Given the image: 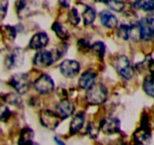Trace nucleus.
<instances>
[{
    "mask_svg": "<svg viewBox=\"0 0 154 145\" xmlns=\"http://www.w3.org/2000/svg\"><path fill=\"white\" fill-rule=\"evenodd\" d=\"M107 98V90L102 84H94L87 90L85 99L92 105H99L104 103Z\"/></svg>",
    "mask_w": 154,
    "mask_h": 145,
    "instance_id": "1",
    "label": "nucleus"
},
{
    "mask_svg": "<svg viewBox=\"0 0 154 145\" xmlns=\"http://www.w3.org/2000/svg\"><path fill=\"white\" fill-rule=\"evenodd\" d=\"M116 68L123 79L129 80L134 76V69L126 56L121 55L118 57L116 63Z\"/></svg>",
    "mask_w": 154,
    "mask_h": 145,
    "instance_id": "2",
    "label": "nucleus"
},
{
    "mask_svg": "<svg viewBox=\"0 0 154 145\" xmlns=\"http://www.w3.org/2000/svg\"><path fill=\"white\" fill-rule=\"evenodd\" d=\"M10 84L18 94H23L29 88V79L25 73H17L11 76Z\"/></svg>",
    "mask_w": 154,
    "mask_h": 145,
    "instance_id": "3",
    "label": "nucleus"
},
{
    "mask_svg": "<svg viewBox=\"0 0 154 145\" xmlns=\"http://www.w3.org/2000/svg\"><path fill=\"white\" fill-rule=\"evenodd\" d=\"M34 88L42 94H48L54 90V83L51 77L47 74H42L34 82Z\"/></svg>",
    "mask_w": 154,
    "mask_h": 145,
    "instance_id": "4",
    "label": "nucleus"
},
{
    "mask_svg": "<svg viewBox=\"0 0 154 145\" xmlns=\"http://www.w3.org/2000/svg\"><path fill=\"white\" fill-rule=\"evenodd\" d=\"M61 118L57 113L49 110H42L40 113V122L42 125L48 129H54L60 123Z\"/></svg>",
    "mask_w": 154,
    "mask_h": 145,
    "instance_id": "5",
    "label": "nucleus"
},
{
    "mask_svg": "<svg viewBox=\"0 0 154 145\" xmlns=\"http://www.w3.org/2000/svg\"><path fill=\"white\" fill-rule=\"evenodd\" d=\"M60 70L65 77L73 78L79 72L80 65L74 60H65L60 64Z\"/></svg>",
    "mask_w": 154,
    "mask_h": 145,
    "instance_id": "6",
    "label": "nucleus"
},
{
    "mask_svg": "<svg viewBox=\"0 0 154 145\" xmlns=\"http://www.w3.org/2000/svg\"><path fill=\"white\" fill-rule=\"evenodd\" d=\"M120 122L115 117H106L102 119L99 129L106 134H112L119 131Z\"/></svg>",
    "mask_w": 154,
    "mask_h": 145,
    "instance_id": "7",
    "label": "nucleus"
},
{
    "mask_svg": "<svg viewBox=\"0 0 154 145\" xmlns=\"http://www.w3.org/2000/svg\"><path fill=\"white\" fill-rule=\"evenodd\" d=\"M54 55L51 51H40L35 54L33 58V64L38 68H46L54 63Z\"/></svg>",
    "mask_w": 154,
    "mask_h": 145,
    "instance_id": "8",
    "label": "nucleus"
},
{
    "mask_svg": "<svg viewBox=\"0 0 154 145\" xmlns=\"http://www.w3.org/2000/svg\"><path fill=\"white\" fill-rule=\"evenodd\" d=\"M56 110L57 114L61 119H66L73 114L75 111V106L69 100L63 99L57 103Z\"/></svg>",
    "mask_w": 154,
    "mask_h": 145,
    "instance_id": "9",
    "label": "nucleus"
},
{
    "mask_svg": "<svg viewBox=\"0 0 154 145\" xmlns=\"http://www.w3.org/2000/svg\"><path fill=\"white\" fill-rule=\"evenodd\" d=\"M23 59H24L23 51L20 48H15L7 57L5 62L7 66L12 69L21 66L23 63Z\"/></svg>",
    "mask_w": 154,
    "mask_h": 145,
    "instance_id": "10",
    "label": "nucleus"
},
{
    "mask_svg": "<svg viewBox=\"0 0 154 145\" xmlns=\"http://www.w3.org/2000/svg\"><path fill=\"white\" fill-rule=\"evenodd\" d=\"M48 36L45 32H37L31 38L29 47L32 50L42 49L48 45Z\"/></svg>",
    "mask_w": 154,
    "mask_h": 145,
    "instance_id": "11",
    "label": "nucleus"
},
{
    "mask_svg": "<svg viewBox=\"0 0 154 145\" xmlns=\"http://www.w3.org/2000/svg\"><path fill=\"white\" fill-rule=\"evenodd\" d=\"M99 16H100V22L106 28L113 29L118 25L117 18L110 11H106V10L102 11L99 14Z\"/></svg>",
    "mask_w": 154,
    "mask_h": 145,
    "instance_id": "12",
    "label": "nucleus"
},
{
    "mask_svg": "<svg viewBox=\"0 0 154 145\" xmlns=\"http://www.w3.org/2000/svg\"><path fill=\"white\" fill-rule=\"evenodd\" d=\"M95 78L96 75L94 72H89V71L83 72L79 79V86L82 89H89L91 86L95 84Z\"/></svg>",
    "mask_w": 154,
    "mask_h": 145,
    "instance_id": "13",
    "label": "nucleus"
},
{
    "mask_svg": "<svg viewBox=\"0 0 154 145\" xmlns=\"http://www.w3.org/2000/svg\"><path fill=\"white\" fill-rule=\"evenodd\" d=\"M152 134H151V129H146V128L140 127L134 133V140L136 143H148L150 142Z\"/></svg>",
    "mask_w": 154,
    "mask_h": 145,
    "instance_id": "14",
    "label": "nucleus"
},
{
    "mask_svg": "<svg viewBox=\"0 0 154 145\" xmlns=\"http://www.w3.org/2000/svg\"><path fill=\"white\" fill-rule=\"evenodd\" d=\"M140 32V39L144 41H149L152 38V32L148 25L146 18H141L138 21Z\"/></svg>",
    "mask_w": 154,
    "mask_h": 145,
    "instance_id": "15",
    "label": "nucleus"
},
{
    "mask_svg": "<svg viewBox=\"0 0 154 145\" xmlns=\"http://www.w3.org/2000/svg\"><path fill=\"white\" fill-rule=\"evenodd\" d=\"M84 121H85V116L82 113H79L75 115L72 119L69 125V132L70 134H74L80 131L84 125Z\"/></svg>",
    "mask_w": 154,
    "mask_h": 145,
    "instance_id": "16",
    "label": "nucleus"
},
{
    "mask_svg": "<svg viewBox=\"0 0 154 145\" xmlns=\"http://www.w3.org/2000/svg\"><path fill=\"white\" fill-rule=\"evenodd\" d=\"M142 87L146 95L154 98V76L152 75L149 74L145 76Z\"/></svg>",
    "mask_w": 154,
    "mask_h": 145,
    "instance_id": "17",
    "label": "nucleus"
},
{
    "mask_svg": "<svg viewBox=\"0 0 154 145\" xmlns=\"http://www.w3.org/2000/svg\"><path fill=\"white\" fill-rule=\"evenodd\" d=\"M133 5L135 8L145 12L150 13L154 11V0H137Z\"/></svg>",
    "mask_w": 154,
    "mask_h": 145,
    "instance_id": "18",
    "label": "nucleus"
},
{
    "mask_svg": "<svg viewBox=\"0 0 154 145\" xmlns=\"http://www.w3.org/2000/svg\"><path fill=\"white\" fill-rule=\"evenodd\" d=\"M34 137V132L31 128H24L20 132L19 143H30Z\"/></svg>",
    "mask_w": 154,
    "mask_h": 145,
    "instance_id": "19",
    "label": "nucleus"
},
{
    "mask_svg": "<svg viewBox=\"0 0 154 145\" xmlns=\"http://www.w3.org/2000/svg\"><path fill=\"white\" fill-rule=\"evenodd\" d=\"M96 17L95 10L92 7L87 6L84 12L82 13L83 22L85 25H90L94 21Z\"/></svg>",
    "mask_w": 154,
    "mask_h": 145,
    "instance_id": "20",
    "label": "nucleus"
},
{
    "mask_svg": "<svg viewBox=\"0 0 154 145\" xmlns=\"http://www.w3.org/2000/svg\"><path fill=\"white\" fill-rule=\"evenodd\" d=\"M52 29L54 30V32H55L56 35H57V37L60 38V39H63V40H66L68 37H69V35H68V32L63 27L61 24L58 22H54L52 25Z\"/></svg>",
    "mask_w": 154,
    "mask_h": 145,
    "instance_id": "21",
    "label": "nucleus"
},
{
    "mask_svg": "<svg viewBox=\"0 0 154 145\" xmlns=\"http://www.w3.org/2000/svg\"><path fill=\"white\" fill-rule=\"evenodd\" d=\"M1 32L3 36H5L6 39H9V40H13L15 39L16 34H17L15 28L14 26H8V25L1 26Z\"/></svg>",
    "mask_w": 154,
    "mask_h": 145,
    "instance_id": "22",
    "label": "nucleus"
},
{
    "mask_svg": "<svg viewBox=\"0 0 154 145\" xmlns=\"http://www.w3.org/2000/svg\"><path fill=\"white\" fill-rule=\"evenodd\" d=\"M106 5L109 9L116 12H121L125 8V4L120 0H109Z\"/></svg>",
    "mask_w": 154,
    "mask_h": 145,
    "instance_id": "23",
    "label": "nucleus"
},
{
    "mask_svg": "<svg viewBox=\"0 0 154 145\" xmlns=\"http://www.w3.org/2000/svg\"><path fill=\"white\" fill-rule=\"evenodd\" d=\"M91 51L96 56L103 58L105 54V45L102 42H96L91 46Z\"/></svg>",
    "mask_w": 154,
    "mask_h": 145,
    "instance_id": "24",
    "label": "nucleus"
},
{
    "mask_svg": "<svg viewBox=\"0 0 154 145\" xmlns=\"http://www.w3.org/2000/svg\"><path fill=\"white\" fill-rule=\"evenodd\" d=\"M68 20L69 22L73 26H76L80 22V18H79V14H78V11L75 8H72L69 11V14H68Z\"/></svg>",
    "mask_w": 154,
    "mask_h": 145,
    "instance_id": "25",
    "label": "nucleus"
},
{
    "mask_svg": "<svg viewBox=\"0 0 154 145\" xmlns=\"http://www.w3.org/2000/svg\"><path fill=\"white\" fill-rule=\"evenodd\" d=\"M128 32H129V25L121 24L118 29L117 35L121 39L127 40L128 39H129Z\"/></svg>",
    "mask_w": 154,
    "mask_h": 145,
    "instance_id": "26",
    "label": "nucleus"
},
{
    "mask_svg": "<svg viewBox=\"0 0 154 145\" xmlns=\"http://www.w3.org/2000/svg\"><path fill=\"white\" fill-rule=\"evenodd\" d=\"M86 131L88 133V136L91 138H96L98 135L99 128L96 126L94 122H88L87 125Z\"/></svg>",
    "mask_w": 154,
    "mask_h": 145,
    "instance_id": "27",
    "label": "nucleus"
},
{
    "mask_svg": "<svg viewBox=\"0 0 154 145\" xmlns=\"http://www.w3.org/2000/svg\"><path fill=\"white\" fill-rule=\"evenodd\" d=\"M8 8V0H0V19H4Z\"/></svg>",
    "mask_w": 154,
    "mask_h": 145,
    "instance_id": "28",
    "label": "nucleus"
},
{
    "mask_svg": "<svg viewBox=\"0 0 154 145\" xmlns=\"http://www.w3.org/2000/svg\"><path fill=\"white\" fill-rule=\"evenodd\" d=\"M11 111L8 107H3L0 109V121L6 122L11 116Z\"/></svg>",
    "mask_w": 154,
    "mask_h": 145,
    "instance_id": "29",
    "label": "nucleus"
},
{
    "mask_svg": "<svg viewBox=\"0 0 154 145\" xmlns=\"http://www.w3.org/2000/svg\"><path fill=\"white\" fill-rule=\"evenodd\" d=\"M78 48L80 51H82V52H86V51H89L90 48H91V46H90V44L88 43V41H86L85 39H79L78 41Z\"/></svg>",
    "mask_w": 154,
    "mask_h": 145,
    "instance_id": "30",
    "label": "nucleus"
},
{
    "mask_svg": "<svg viewBox=\"0 0 154 145\" xmlns=\"http://www.w3.org/2000/svg\"><path fill=\"white\" fill-rule=\"evenodd\" d=\"M5 100L10 104H18L20 103V98L14 94H9L5 97Z\"/></svg>",
    "mask_w": 154,
    "mask_h": 145,
    "instance_id": "31",
    "label": "nucleus"
},
{
    "mask_svg": "<svg viewBox=\"0 0 154 145\" xmlns=\"http://www.w3.org/2000/svg\"><path fill=\"white\" fill-rule=\"evenodd\" d=\"M146 20L147 21L148 25L150 28L151 31L152 32V35H154V14L152 12H150L146 17Z\"/></svg>",
    "mask_w": 154,
    "mask_h": 145,
    "instance_id": "32",
    "label": "nucleus"
},
{
    "mask_svg": "<svg viewBox=\"0 0 154 145\" xmlns=\"http://www.w3.org/2000/svg\"><path fill=\"white\" fill-rule=\"evenodd\" d=\"M26 0H16L15 6L17 10V12L20 13V11H23L26 8Z\"/></svg>",
    "mask_w": 154,
    "mask_h": 145,
    "instance_id": "33",
    "label": "nucleus"
},
{
    "mask_svg": "<svg viewBox=\"0 0 154 145\" xmlns=\"http://www.w3.org/2000/svg\"><path fill=\"white\" fill-rule=\"evenodd\" d=\"M59 3L63 7L68 8L69 6V0H59Z\"/></svg>",
    "mask_w": 154,
    "mask_h": 145,
    "instance_id": "34",
    "label": "nucleus"
},
{
    "mask_svg": "<svg viewBox=\"0 0 154 145\" xmlns=\"http://www.w3.org/2000/svg\"><path fill=\"white\" fill-rule=\"evenodd\" d=\"M96 2H103V3H106L109 0H95Z\"/></svg>",
    "mask_w": 154,
    "mask_h": 145,
    "instance_id": "35",
    "label": "nucleus"
},
{
    "mask_svg": "<svg viewBox=\"0 0 154 145\" xmlns=\"http://www.w3.org/2000/svg\"><path fill=\"white\" fill-rule=\"evenodd\" d=\"M54 140H55V141L57 142V143H59V144H63V142H62V141H60V140H57V137H54Z\"/></svg>",
    "mask_w": 154,
    "mask_h": 145,
    "instance_id": "36",
    "label": "nucleus"
},
{
    "mask_svg": "<svg viewBox=\"0 0 154 145\" xmlns=\"http://www.w3.org/2000/svg\"><path fill=\"white\" fill-rule=\"evenodd\" d=\"M152 37H153V39H154V35H152Z\"/></svg>",
    "mask_w": 154,
    "mask_h": 145,
    "instance_id": "37",
    "label": "nucleus"
}]
</instances>
